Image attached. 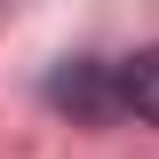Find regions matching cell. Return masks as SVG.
Returning a JSON list of instances; mask_svg holds the SVG:
<instances>
[{
  "label": "cell",
  "mask_w": 159,
  "mask_h": 159,
  "mask_svg": "<svg viewBox=\"0 0 159 159\" xmlns=\"http://www.w3.org/2000/svg\"><path fill=\"white\" fill-rule=\"evenodd\" d=\"M48 103L72 111V119H88V127L119 119V111H127V103H119V64H103V56H72V64H56V72H48Z\"/></svg>",
  "instance_id": "cell-1"
},
{
  "label": "cell",
  "mask_w": 159,
  "mask_h": 159,
  "mask_svg": "<svg viewBox=\"0 0 159 159\" xmlns=\"http://www.w3.org/2000/svg\"><path fill=\"white\" fill-rule=\"evenodd\" d=\"M119 103H127L135 119H151V127H159V48H143V56L119 64Z\"/></svg>",
  "instance_id": "cell-2"
}]
</instances>
